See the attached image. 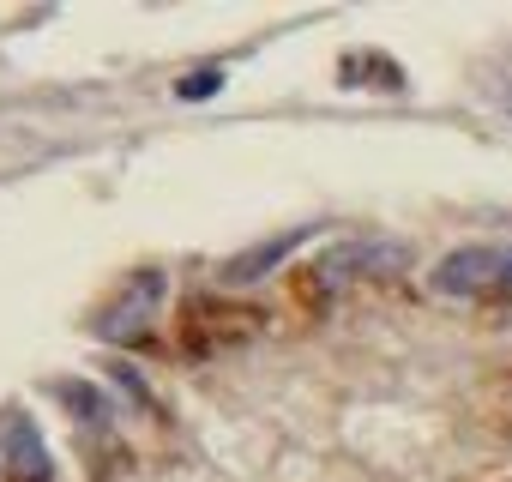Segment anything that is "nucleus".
<instances>
[{
	"label": "nucleus",
	"instance_id": "nucleus-4",
	"mask_svg": "<svg viewBox=\"0 0 512 482\" xmlns=\"http://www.w3.org/2000/svg\"><path fill=\"white\" fill-rule=\"evenodd\" d=\"M0 464H7L13 482H55V464L43 452V434L25 416H7V428H0Z\"/></svg>",
	"mask_w": 512,
	"mask_h": 482
},
{
	"label": "nucleus",
	"instance_id": "nucleus-1",
	"mask_svg": "<svg viewBox=\"0 0 512 482\" xmlns=\"http://www.w3.org/2000/svg\"><path fill=\"white\" fill-rule=\"evenodd\" d=\"M428 290L446 302H512V241H470L452 248L434 272Z\"/></svg>",
	"mask_w": 512,
	"mask_h": 482
},
{
	"label": "nucleus",
	"instance_id": "nucleus-3",
	"mask_svg": "<svg viewBox=\"0 0 512 482\" xmlns=\"http://www.w3.org/2000/svg\"><path fill=\"white\" fill-rule=\"evenodd\" d=\"M157 302H163V272H139V278L97 314V338H115V344H121V338H145Z\"/></svg>",
	"mask_w": 512,
	"mask_h": 482
},
{
	"label": "nucleus",
	"instance_id": "nucleus-5",
	"mask_svg": "<svg viewBox=\"0 0 512 482\" xmlns=\"http://www.w3.org/2000/svg\"><path fill=\"white\" fill-rule=\"evenodd\" d=\"M314 229H290V235H278V241H260V248H247V254H235L229 266H223V284H253V278H266L272 266H284L302 241H308Z\"/></svg>",
	"mask_w": 512,
	"mask_h": 482
},
{
	"label": "nucleus",
	"instance_id": "nucleus-6",
	"mask_svg": "<svg viewBox=\"0 0 512 482\" xmlns=\"http://www.w3.org/2000/svg\"><path fill=\"white\" fill-rule=\"evenodd\" d=\"M217 91H223V67H199V73L175 79V97H181V103H205V97H217Z\"/></svg>",
	"mask_w": 512,
	"mask_h": 482
},
{
	"label": "nucleus",
	"instance_id": "nucleus-2",
	"mask_svg": "<svg viewBox=\"0 0 512 482\" xmlns=\"http://www.w3.org/2000/svg\"><path fill=\"white\" fill-rule=\"evenodd\" d=\"M410 266V248L392 235H344L308 266V284L320 290H350V284H386Z\"/></svg>",
	"mask_w": 512,
	"mask_h": 482
}]
</instances>
